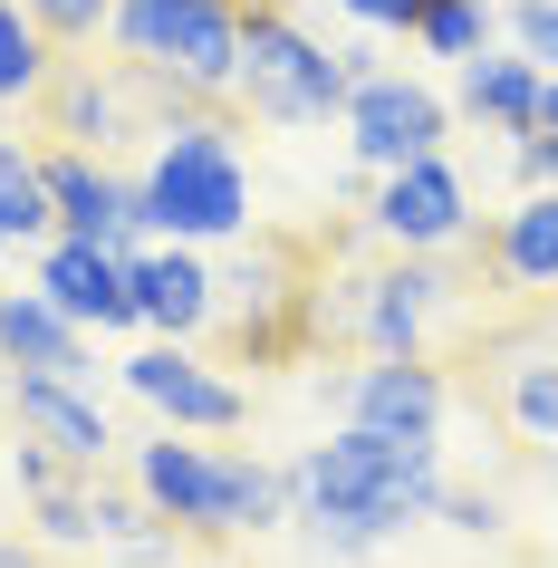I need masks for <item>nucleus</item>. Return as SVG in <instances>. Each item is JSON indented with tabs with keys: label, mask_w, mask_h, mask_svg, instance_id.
Segmentation results:
<instances>
[{
	"label": "nucleus",
	"mask_w": 558,
	"mask_h": 568,
	"mask_svg": "<svg viewBox=\"0 0 558 568\" xmlns=\"http://www.w3.org/2000/svg\"><path fill=\"white\" fill-rule=\"evenodd\" d=\"M298 539L318 559H376L385 539L424 530L443 510V444H395L366 424H337L327 444H308L290 463Z\"/></svg>",
	"instance_id": "nucleus-1"
},
{
	"label": "nucleus",
	"mask_w": 558,
	"mask_h": 568,
	"mask_svg": "<svg viewBox=\"0 0 558 568\" xmlns=\"http://www.w3.org/2000/svg\"><path fill=\"white\" fill-rule=\"evenodd\" d=\"M125 481H135V491L193 539V549L270 539V530H290V520H298L290 463L232 453V444H212V434H174V424H154V434L125 444Z\"/></svg>",
	"instance_id": "nucleus-2"
},
{
	"label": "nucleus",
	"mask_w": 558,
	"mask_h": 568,
	"mask_svg": "<svg viewBox=\"0 0 558 568\" xmlns=\"http://www.w3.org/2000/svg\"><path fill=\"white\" fill-rule=\"evenodd\" d=\"M135 222H145V241H193V251H222L261 222L241 106H174L154 125L145 164H135Z\"/></svg>",
	"instance_id": "nucleus-3"
},
{
	"label": "nucleus",
	"mask_w": 558,
	"mask_h": 568,
	"mask_svg": "<svg viewBox=\"0 0 558 568\" xmlns=\"http://www.w3.org/2000/svg\"><path fill=\"white\" fill-rule=\"evenodd\" d=\"M347 88H356L347 49H327L298 20V0H251L241 10V78H232L241 125H327V116H347Z\"/></svg>",
	"instance_id": "nucleus-4"
},
{
	"label": "nucleus",
	"mask_w": 558,
	"mask_h": 568,
	"mask_svg": "<svg viewBox=\"0 0 558 568\" xmlns=\"http://www.w3.org/2000/svg\"><path fill=\"white\" fill-rule=\"evenodd\" d=\"M241 10H251V0H116V20H106V59L164 78V88L193 97V106H232Z\"/></svg>",
	"instance_id": "nucleus-5"
},
{
	"label": "nucleus",
	"mask_w": 558,
	"mask_h": 568,
	"mask_svg": "<svg viewBox=\"0 0 558 568\" xmlns=\"http://www.w3.org/2000/svg\"><path fill=\"white\" fill-rule=\"evenodd\" d=\"M174 106H193V97H174L164 78H145V68H125V59H78V49H59V68H49V88H39L30 116H39V135H49V145L116 154V145H135V135H154Z\"/></svg>",
	"instance_id": "nucleus-6"
},
{
	"label": "nucleus",
	"mask_w": 558,
	"mask_h": 568,
	"mask_svg": "<svg viewBox=\"0 0 558 568\" xmlns=\"http://www.w3.org/2000/svg\"><path fill=\"white\" fill-rule=\"evenodd\" d=\"M453 366H471V405L510 434V444L529 453H558V318L539 328L520 308V328H491L481 318V337H471Z\"/></svg>",
	"instance_id": "nucleus-7"
},
{
	"label": "nucleus",
	"mask_w": 558,
	"mask_h": 568,
	"mask_svg": "<svg viewBox=\"0 0 558 568\" xmlns=\"http://www.w3.org/2000/svg\"><path fill=\"white\" fill-rule=\"evenodd\" d=\"M347 154L356 174H395V164H424V154H443V135H453V97L434 88V78H414V68H366L347 88Z\"/></svg>",
	"instance_id": "nucleus-8"
},
{
	"label": "nucleus",
	"mask_w": 558,
	"mask_h": 568,
	"mask_svg": "<svg viewBox=\"0 0 558 568\" xmlns=\"http://www.w3.org/2000/svg\"><path fill=\"white\" fill-rule=\"evenodd\" d=\"M116 386L135 395L154 424H174V434H241V424H251V395H241L232 376H222V357L193 347V337H145V347H125Z\"/></svg>",
	"instance_id": "nucleus-9"
},
{
	"label": "nucleus",
	"mask_w": 558,
	"mask_h": 568,
	"mask_svg": "<svg viewBox=\"0 0 558 568\" xmlns=\"http://www.w3.org/2000/svg\"><path fill=\"white\" fill-rule=\"evenodd\" d=\"M356 222H366V241H385V251H471V241H481V222H471V183H463L453 154L366 174Z\"/></svg>",
	"instance_id": "nucleus-10"
},
{
	"label": "nucleus",
	"mask_w": 558,
	"mask_h": 568,
	"mask_svg": "<svg viewBox=\"0 0 558 568\" xmlns=\"http://www.w3.org/2000/svg\"><path fill=\"white\" fill-rule=\"evenodd\" d=\"M327 405H337V424H366V434H395V444H443L463 386H453L443 357H356L327 376Z\"/></svg>",
	"instance_id": "nucleus-11"
},
{
	"label": "nucleus",
	"mask_w": 558,
	"mask_h": 568,
	"mask_svg": "<svg viewBox=\"0 0 558 568\" xmlns=\"http://www.w3.org/2000/svg\"><path fill=\"white\" fill-rule=\"evenodd\" d=\"M10 434L49 444L78 473H116V444H125L116 415H106V395L88 376H10Z\"/></svg>",
	"instance_id": "nucleus-12"
},
{
	"label": "nucleus",
	"mask_w": 558,
	"mask_h": 568,
	"mask_svg": "<svg viewBox=\"0 0 558 568\" xmlns=\"http://www.w3.org/2000/svg\"><path fill=\"white\" fill-rule=\"evenodd\" d=\"M39 183H49L59 232L106 241V251H135V241H145V222H135V174H116V154L49 145V135H39Z\"/></svg>",
	"instance_id": "nucleus-13"
},
{
	"label": "nucleus",
	"mask_w": 558,
	"mask_h": 568,
	"mask_svg": "<svg viewBox=\"0 0 558 568\" xmlns=\"http://www.w3.org/2000/svg\"><path fill=\"white\" fill-rule=\"evenodd\" d=\"M39 290H49L88 337H145V318H135V280H125V251H106V241L49 232V241H39Z\"/></svg>",
	"instance_id": "nucleus-14"
},
{
	"label": "nucleus",
	"mask_w": 558,
	"mask_h": 568,
	"mask_svg": "<svg viewBox=\"0 0 558 568\" xmlns=\"http://www.w3.org/2000/svg\"><path fill=\"white\" fill-rule=\"evenodd\" d=\"M125 280H135L145 337H193V347L212 337V308H222L212 251H193V241H135V251H125Z\"/></svg>",
	"instance_id": "nucleus-15"
},
{
	"label": "nucleus",
	"mask_w": 558,
	"mask_h": 568,
	"mask_svg": "<svg viewBox=\"0 0 558 568\" xmlns=\"http://www.w3.org/2000/svg\"><path fill=\"white\" fill-rule=\"evenodd\" d=\"M471 261H481V290H500L510 308H549L558 300V183L520 193L491 232L471 241Z\"/></svg>",
	"instance_id": "nucleus-16"
},
{
	"label": "nucleus",
	"mask_w": 558,
	"mask_h": 568,
	"mask_svg": "<svg viewBox=\"0 0 558 568\" xmlns=\"http://www.w3.org/2000/svg\"><path fill=\"white\" fill-rule=\"evenodd\" d=\"M539 88H549V68L529 49H510V39H491L481 59L453 68V116L481 125V135H529L539 125Z\"/></svg>",
	"instance_id": "nucleus-17"
},
{
	"label": "nucleus",
	"mask_w": 558,
	"mask_h": 568,
	"mask_svg": "<svg viewBox=\"0 0 558 568\" xmlns=\"http://www.w3.org/2000/svg\"><path fill=\"white\" fill-rule=\"evenodd\" d=\"M0 366H10V376H88V386H97L88 328H78L39 280H30V290H0Z\"/></svg>",
	"instance_id": "nucleus-18"
},
{
	"label": "nucleus",
	"mask_w": 558,
	"mask_h": 568,
	"mask_svg": "<svg viewBox=\"0 0 558 568\" xmlns=\"http://www.w3.org/2000/svg\"><path fill=\"white\" fill-rule=\"evenodd\" d=\"M0 232L20 241V251H39V241L59 232L49 183H39V135H20L10 116H0Z\"/></svg>",
	"instance_id": "nucleus-19"
},
{
	"label": "nucleus",
	"mask_w": 558,
	"mask_h": 568,
	"mask_svg": "<svg viewBox=\"0 0 558 568\" xmlns=\"http://www.w3.org/2000/svg\"><path fill=\"white\" fill-rule=\"evenodd\" d=\"M59 68V39L30 20V0H0V116H30Z\"/></svg>",
	"instance_id": "nucleus-20"
},
{
	"label": "nucleus",
	"mask_w": 558,
	"mask_h": 568,
	"mask_svg": "<svg viewBox=\"0 0 558 568\" xmlns=\"http://www.w3.org/2000/svg\"><path fill=\"white\" fill-rule=\"evenodd\" d=\"M491 39H500V0H424L414 10V59H434V68L481 59Z\"/></svg>",
	"instance_id": "nucleus-21"
},
{
	"label": "nucleus",
	"mask_w": 558,
	"mask_h": 568,
	"mask_svg": "<svg viewBox=\"0 0 558 568\" xmlns=\"http://www.w3.org/2000/svg\"><path fill=\"white\" fill-rule=\"evenodd\" d=\"M88 481L97 473H68L59 491H39V501H30V539L49 549V559H78V549L97 559V501H88Z\"/></svg>",
	"instance_id": "nucleus-22"
},
{
	"label": "nucleus",
	"mask_w": 558,
	"mask_h": 568,
	"mask_svg": "<svg viewBox=\"0 0 558 568\" xmlns=\"http://www.w3.org/2000/svg\"><path fill=\"white\" fill-rule=\"evenodd\" d=\"M30 20L59 39V49H97L106 20H116V0H30Z\"/></svg>",
	"instance_id": "nucleus-23"
},
{
	"label": "nucleus",
	"mask_w": 558,
	"mask_h": 568,
	"mask_svg": "<svg viewBox=\"0 0 558 568\" xmlns=\"http://www.w3.org/2000/svg\"><path fill=\"white\" fill-rule=\"evenodd\" d=\"M500 39L529 49V59L558 78V0H510V10H500Z\"/></svg>",
	"instance_id": "nucleus-24"
},
{
	"label": "nucleus",
	"mask_w": 558,
	"mask_h": 568,
	"mask_svg": "<svg viewBox=\"0 0 558 568\" xmlns=\"http://www.w3.org/2000/svg\"><path fill=\"white\" fill-rule=\"evenodd\" d=\"M434 520L453 539H500V530H510V510H500L491 491H453V481H443V510H434Z\"/></svg>",
	"instance_id": "nucleus-25"
},
{
	"label": "nucleus",
	"mask_w": 558,
	"mask_h": 568,
	"mask_svg": "<svg viewBox=\"0 0 558 568\" xmlns=\"http://www.w3.org/2000/svg\"><path fill=\"white\" fill-rule=\"evenodd\" d=\"M510 183H520V193H549V183H558V125L510 135Z\"/></svg>",
	"instance_id": "nucleus-26"
},
{
	"label": "nucleus",
	"mask_w": 558,
	"mask_h": 568,
	"mask_svg": "<svg viewBox=\"0 0 558 568\" xmlns=\"http://www.w3.org/2000/svg\"><path fill=\"white\" fill-rule=\"evenodd\" d=\"M68 473H78V463H59V453H49V444H30V434L10 444V481H20V501H39V491H59Z\"/></svg>",
	"instance_id": "nucleus-27"
},
{
	"label": "nucleus",
	"mask_w": 558,
	"mask_h": 568,
	"mask_svg": "<svg viewBox=\"0 0 558 568\" xmlns=\"http://www.w3.org/2000/svg\"><path fill=\"white\" fill-rule=\"evenodd\" d=\"M327 10H347L366 39H414V10L424 0H327Z\"/></svg>",
	"instance_id": "nucleus-28"
},
{
	"label": "nucleus",
	"mask_w": 558,
	"mask_h": 568,
	"mask_svg": "<svg viewBox=\"0 0 558 568\" xmlns=\"http://www.w3.org/2000/svg\"><path fill=\"white\" fill-rule=\"evenodd\" d=\"M0 568H49V549L30 530H0Z\"/></svg>",
	"instance_id": "nucleus-29"
},
{
	"label": "nucleus",
	"mask_w": 558,
	"mask_h": 568,
	"mask_svg": "<svg viewBox=\"0 0 558 568\" xmlns=\"http://www.w3.org/2000/svg\"><path fill=\"white\" fill-rule=\"evenodd\" d=\"M539 125H558V78H549V88H539Z\"/></svg>",
	"instance_id": "nucleus-30"
},
{
	"label": "nucleus",
	"mask_w": 558,
	"mask_h": 568,
	"mask_svg": "<svg viewBox=\"0 0 558 568\" xmlns=\"http://www.w3.org/2000/svg\"><path fill=\"white\" fill-rule=\"evenodd\" d=\"M0 424H10V366H0Z\"/></svg>",
	"instance_id": "nucleus-31"
},
{
	"label": "nucleus",
	"mask_w": 558,
	"mask_h": 568,
	"mask_svg": "<svg viewBox=\"0 0 558 568\" xmlns=\"http://www.w3.org/2000/svg\"><path fill=\"white\" fill-rule=\"evenodd\" d=\"M183 568H222V559H212V549H203V559H183Z\"/></svg>",
	"instance_id": "nucleus-32"
},
{
	"label": "nucleus",
	"mask_w": 558,
	"mask_h": 568,
	"mask_svg": "<svg viewBox=\"0 0 558 568\" xmlns=\"http://www.w3.org/2000/svg\"><path fill=\"white\" fill-rule=\"evenodd\" d=\"M10 251H20V241H10V232H0V261H10Z\"/></svg>",
	"instance_id": "nucleus-33"
},
{
	"label": "nucleus",
	"mask_w": 558,
	"mask_h": 568,
	"mask_svg": "<svg viewBox=\"0 0 558 568\" xmlns=\"http://www.w3.org/2000/svg\"><path fill=\"white\" fill-rule=\"evenodd\" d=\"M106 568H116V559H106Z\"/></svg>",
	"instance_id": "nucleus-34"
}]
</instances>
